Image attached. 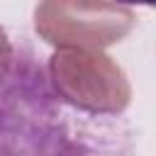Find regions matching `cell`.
<instances>
[{
    "label": "cell",
    "mask_w": 156,
    "mask_h": 156,
    "mask_svg": "<svg viewBox=\"0 0 156 156\" xmlns=\"http://www.w3.org/2000/svg\"><path fill=\"white\" fill-rule=\"evenodd\" d=\"M119 115H93L58 98L32 49H15L0 78V156H132Z\"/></svg>",
    "instance_id": "cell-1"
},
{
    "label": "cell",
    "mask_w": 156,
    "mask_h": 156,
    "mask_svg": "<svg viewBox=\"0 0 156 156\" xmlns=\"http://www.w3.org/2000/svg\"><path fill=\"white\" fill-rule=\"evenodd\" d=\"M46 76L61 100L93 115H122L132 102L124 71L98 49H56Z\"/></svg>",
    "instance_id": "cell-2"
},
{
    "label": "cell",
    "mask_w": 156,
    "mask_h": 156,
    "mask_svg": "<svg viewBox=\"0 0 156 156\" xmlns=\"http://www.w3.org/2000/svg\"><path fill=\"white\" fill-rule=\"evenodd\" d=\"M136 17L115 0H39L37 34L56 49H105L122 41Z\"/></svg>",
    "instance_id": "cell-3"
},
{
    "label": "cell",
    "mask_w": 156,
    "mask_h": 156,
    "mask_svg": "<svg viewBox=\"0 0 156 156\" xmlns=\"http://www.w3.org/2000/svg\"><path fill=\"white\" fill-rule=\"evenodd\" d=\"M15 44H12V39L7 37V32L0 27V78L10 71V66H12V58H15Z\"/></svg>",
    "instance_id": "cell-4"
},
{
    "label": "cell",
    "mask_w": 156,
    "mask_h": 156,
    "mask_svg": "<svg viewBox=\"0 0 156 156\" xmlns=\"http://www.w3.org/2000/svg\"><path fill=\"white\" fill-rule=\"evenodd\" d=\"M115 2H119V5H146V7H151L156 0H115Z\"/></svg>",
    "instance_id": "cell-5"
}]
</instances>
